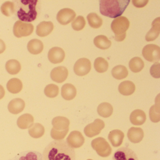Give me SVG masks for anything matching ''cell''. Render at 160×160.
Wrapping results in <instances>:
<instances>
[{
    "label": "cell",
    "mask_w": 160,
    "mask_h": 160,
    "mask_svg": "<svg viewBox=\"0 0 160 160\" xmlns=\"http://www.w3.org/2000/svg\"><path fill=\"white\" fill-rule=\"evenodd\" d=\"M9 160H43L40 152L34 151H28L18 153Z\"/></svg>",
    "instance_id": "obj_16"
},
{
    "label": "cell",
    "mask_w": 160,
    "mask_h": 160,
    "mask_svg": "<svg viewBox=\"0 0 160 160\" xmlns=\"http://www.w3.org/2000/svg\"><path fill=\"white\" fill-rule=\"evenodd\" d=\"M5 94V90L2 86L0 85V100H1L4 97Z\"/></svg>",
    "instance_id": "obj_44"
},
{
    "label": "cell",
    "mask_w": 160,
    "mask_h": 160,
    "mask_svg": "<svg viewBox=\"0 0 160 160\" xmlns=\"http://www.w3.org/2000/svg\"><path fill=\"white\" fill-rule=\"evenodd\" d=\"M147 117L144 111L136 109L131 113L130 120L131 123L135 125H141L145 123Z\"/></svg>",
    "instance_id": "obj_22"
},
{
    "label": "cell",
    "mask_w": 160,
    "mask_h": 160,
    "mask_svg": "<svg viewBox=\"0 0 160 160\" xmlns=\"http://www.w3.org/2000/svg\"><path fill=\"white\" fill-rule=\"evenodd\" d=\"M149 117L151 120L153 122H158L160 121V104L159 101L155 102L150 108Z\"/></svg>",
    "instance_id": "obj_36"
},
{
    "label": "cell",
    "mask_w": 160,
    "mask_h": 160,
    "mask_svg": "<svg viewBox=\"0 0 160 160\" xmlns=\"http://www.w3.org/2000/svg\"><path fill=\"white\" fill-rule=\"evenodd\" d=\"M87 19L90 26L93 28H99L102 25V19L95 13L89 14L87 16Z\"/></svg>",
    "instance_id": "obj_34"
},
{
    "label": "cell",
    "mask_w": 160,
    "mask_h": 160,
    "mask_svg": "<svg viewBox=\"0 0 160 160\" xmlns=\"http://www.w3.org/2000/svg\"><path fill=\"white\" fill-rule=\"evenodd\" d=\"M144 61L139 57H134L129 62V66L130 70L134 73L141 71L144 67Z\"/></svg>",
    "instance_id": "obj_33"
},
{
    "label": "cell",
    "mask_w": 160,
    "mask_h": 160,
    "mask_svg": "<svg viewBox=\"0 0 160 160\" xmlns=\"http://www.w3.org/2000/svg\"><path fill=\"white\" fill-rule=\"evenodd\" d=\"M160 65L159 62H155L151 67L150 72L152 76L154 78H160Z\"/></svg>",
    "instance_id": "obj_41"
},
{
    "label": "cell",
    "mask_w": 160,
    "mask_h": 160,
    "mask_svg": "<svg viewBox=\"0 0 160 160\" xmlns=\"http://www.w3.org/2000/svg\"><path fill=\"white\" fill-rule=\"evenodd\" d=\"M132 4L137 8H143L148 4V1H132Z\"/></svg>",
    "instance_id": "obj_42"
},
{
    "label": "cell",
    "mask_w": 160,
    "mask_h": 160,
    "mask_svg": "<svg viewBox=\"0 0 160 160\" xmlns=\"http://www.w3.org/2000/svg\"><path fill=\"white\" fill-rule=\"evenodd\" d=\"M6 71L10 74L16 75L19 72L21 69V64L18 61L10 60L7 62L5 65Z\"/></svg>",
    "instance_id": "obj_32"
},
{
    "label": "cell",
    "mask_w": 160,
    "mask_h": 160,
    "mask_svg": "<svg viewBox=\"0 0 160 160\" xmlns=\"http://www.w3.org/2000/svg\"><path fill=\"white\" fill-rule=\"evenodd\" d=\"M1 11L4 15L10 17L15 12V6L14 3L11 2H6L2 5Z\"/></svg>",
    "instance_id": "obj_37"
},
{
    "label": "cell",
    "mask_w": 160,
    "mask_h": 160,
    "mask_svg": "<svg viewBox=\"0 0 160 160\" xmlns=\"http://www.w3.org/2000/svg\"><path fill=\"white\" fill-rule=\"evenodd\" d=\"M73 69L77 75L84 76L90 72L91 62L89 60L86 58L79 59L75 63Z\"/></svg>",
    "instance_id": "obj_10"
},
{
    "label": "cell",
    "mask_w": 160,
    "mask_h": 160,
    "mask_svg": "<svg viewBox=\"0 0 160 160\" xmlns=\"http://www.w3.org/2000/svg\"><path fill=\"white\" fill-rule=\"evenodd\" d=\"M97 112L101 117L104 118H108L113 114V107L109 103H102L98 106Z\"/></svg>",
    "instance_id": "obj_29"
},
{
    "label": "cell",
    "mask_w": 160,
    "mask_h": 160,
    "mask_svg": "<svg viewBox=\"0 0 160 160\" xmlns=\"http://www.w3.org/2000/svg\"><path fill=\"white\" fill-rule=\"evenodd\" d=\"M59 92V89L58 87L55 84H49L45 88V94L49 98H53L57 97L58 94Z\"/></svg>",
    "instance_id": "obj_38"
},
{
    "label": "cell",
    "mask_w": 160,
    "mask_h": 160,
    "mask_svg": "<svg viewBox=\"0 0 160 160\" xmlns=\"http://www.w3.org/2000/svg\"><path fill=\"white\" fill-rule=\"evenodd\" d=\"M52 123L53 129L58 132H69L70 122L65 117L61 116L56 117L52 120Z\"/></svg>",
    "instance_id": "obj_15"
},
{
    "label": "cell",
    "mask_w": 160,
    "mask_h": 160,
    "mask_svg": "<svg viewBox=\"0 0 160 160\" xmlns=\"http://www.w3.org/2000/svg\"><path fill=\"white\" fill-rule=\"evenodd\" d=\"M91 146L98 155L107 157L112 152V148L108 142L103 138L98 137L92 140Z\"/></svg>",
    "instance_id": "obj_5"
},
{
    "label": "cell",
    "mask_w": 160,
    "mask_h": 160,
    "mask_svg": "<svg viewBox=\"0 0 160 160\" xmlns=\"http://www.w3.org/2000/svg\"><path fill=\"white\" fill-rule=\"evenodd\" d=\"M6 49V45L2 40L0 39V54L3 53Z\"/></svg>",
    "instance_id": "obj_43"
},
{
    "label": "cell",
    "mask_w": 160,
    "mask_h": 160,
    "mask_svg": "<svg viewBox=\"0 0 160 160\" xmlns=\"http://www.w3.org/2000/svg\"><path fill=\"white\" fill-rule=\"evenodd\" d=\"M65 54L62 48L59 47H54L49 50L48 58L49 61L54 64L61 63L65 58Z\"/></svg>",
    "instance_id": "obj_14"
},
{
    "label": "cell",
    "mask_w": 160,
    "mask_h": 160,
    "mask_svg": "<svg viewBox=\"0 0 160 160\" xmlns=\"http://www.w3.org/2000/svg\"><path fill=\"white\" fill-rule=\"evenodd\" d=\"M92 160V159H88V160Z\"/></svg>",
    "instance_id": "obj_45"
},
{
    "label": "cell",
    "mask_w": 160,
    "mask_h": 160,
    "mask_svg": "<svg viewBox=\"0 0 160 160\" xmlns=\"http://www.w3.org/2000/svg\"><path fill=\"white\" fill-rule=\"evenodd\" d=\"M66 142L73 148H77L83 146L85 142V138L80 132L74 131L70 133Z\"/></svg>",
    "instance_id": "obj_12"
},
{
    "label": "cell",
    "mask_w": 160,
    "mask_h": 160,
    "mask_svg": "<svg viewBox=\"0 0 160 160\" xmlns=\"http://www.w3.org/2000/svg\"><path fill=\"white\" fill-rule=\"evenodd\" d=\"M34 27L30 23L18 20L15 23L13 27V33L17 38L29 36L33 32Z\"/></svg>",
    "instance_id": "obj_6"
},
{
    "label": "cell",
    "mask_w": 160,
    "mask_h": 160,
    "mask_svg": "<svg viewBox=\"0 0 160 160\" xmlns=\"http://www.w3.org/2000/svg\"><path fill=\"white\" fill-rule=\"evenodd\" d=\"M142 55L145 59L150 62H158L160 60V48L155 44L145 46L142 50Z\"/></svg>",
    "instance_id": "obj_7"
},
{
    "label": "cell",
    "mask_w": 160,
    "mask_h": 160,
    "mask_svg": "<svg viewBox=\"0 0 160 160\" xmlns=\"http://www.w3.org/2000/svg\"><path fill=\"white\" fill-rule=\"evenodd\" d=\"M77 90L75 87L71 84H64L61 89L62 98L67 101L73 100L76 96Z\"/></svg>",
    "instance_id": "obj_23"
},
{
    "label": "cell",
    "mask_w": 160,
    "mask_h": 160,
    "mask_svg": "<svg viewBox=\"0 0 160 160\" xmlns=\"http://www.w3.org/2000/svg\"><path fill=\"white\" fill-rule=\"evenodd\" d=\"M100 12L102 15L111 18L121 16L130 3V0L100 1Z\"/></svg>",
    "instance_id": "obj_2"
},
{
    "label": "cell",
    "mask_w": 160,
    "mask_h": 160,
    "mask_svg": "<svg viewBox=\"0 0 160 160\" xmlns=\"http://www.w3.org/2000/svg\"><path fill=\"white\" fill-rule=\"evenodd\" d=\"M86 24V20L82 16H79L72 22V28L74 30L79 31L84 29Z\"/></svg>",
    "instance_id": "obj_39"
},
{
    "label": "cell",
    "mask_w": 160,
    "mask_h": 160,
    "mask_svg": "<svg viewBox=\"0 0 160 160\" xmlns=\"http://www.w3.org/2000/svg\"><path fill=\"white\" fill-rule=\"evenodd\" d=\"M112 160H138V159L132 150L128 147H122L115 152Z\"/></svg>",
    "instance_id": "obj_9"
},
{
    "label": "cell",
    "mask_w": 160,
    "mask_h": 160,
    "mask_svg": "<svg viewBox=\"0 0 160 160\" xmlns=\"http://www.w3.org/2000/svg\"><path fill=\"white\" fill-rule=\"evenodd\" d=\"M93 43L96 47L105 50L108 49L111 45V42L105 35H100L96 36L93 40Z\"/></svg>",
    "instance_id": "obj_28"
},
{
    "label": "cell",
    "mask_w": 160,
    "mask_h": 160,
    "mask_svg": "<svg viewBox=\"0 0 160 160\" xmlns=\"http://www.w3.org/2000/svg\"><path fill=\"white\" fill-rule=\"evenodd\" d=\"M68 74V70L66 67L58 66L52 70L50 77L53 81L57 83H61L67 79Z\"/></svg>",
    "instance_id": "obj_13"
},
{
    "label": "cell",
    "mask_w": 160,
    "mask_h": 160,
    "mask_svg": "<svg viewBox=\"0 0 160 160\" xmlns=\"http://www.w3.org/2000/svg\"><path fill=\"white\" fill-rule=\"evenodd\" d=\"M22 5L18 12V16L20 21L31 22L36 18L37 12L36 6L38 1L36 0H22Z\"/></svg>",
    "instance_id": "obj_3"
},
{
    "label": "cell",
    "mask_w": 160,
    "mask_h": 160,
    "mask_svg": "<svg viewBox=\"0 0 160 160\" xmlns=\"http://www.w3.org/2000/svg\"><path fill=\"white\" fill-rule=\"evenodd\" d=\"M25 108V102L20 98L13 99L8 104V110L13 114H18L23 111Z\"/></svg>",
    "instance_id": "obj_21"
},
{
    "label": "cell",
    "mask_w": 160,
    "mask_h": 160,
    "mask_svg": "<svg viewBox=\"0 0 160 160\" xmlns=\"http://www.w3.org/2000/svg\"><path fill=\"white\" fill-rule=\"evenodd\" d=\"M54 27V24L52 22L42 21L37 26L36 33L40 37H45L53 31Z\"/></svg>",
    "instance_id": "obj_18"
},
{
    "label": "cell",
    "mask_w": 160,
    "mask_h": 160,
    "mask_svg": "<svg viewBox=\"0 0 160 160\" xmlns=\"http://www.w3.org/2000/svg\"><path fill=\"white\" fill-rule=\"evenodd\" d=\"M103 121L100 119H96L92 123L88 124L84 128V133L87 137L92 138L98 135L105 127Z\"/></svg>",
    "instance_id": "obj_8"
},
{
    "label": "cell",
    "mask_w": 160,
    "mask_h": 160,
    "mask_svg": "<svg viewBox=\"0 0 160 160\" xmlns=\"http://www.w3.org/2000/svg\"><path fill=\"white\" fill-rule=\"evenodd\" d=\"M68 132V131L62 132H58L52 128L50 135H51V137L55 140H62L65 137Z\"/></svg>",
    "instance_id": "obj_40"
},
{
    "label": "cell",
    "mask_w": 160,
    "mask_h": 160,
    "mask_svg": "<svg viewBox=\"0 0 160 160\" xmlns=\"http://www.w3.org/2000/svg\"><path fill=\"white\" fill-rule=\"evenodd\" d=\"M43 48L42 42L38 39L31 40L28 44V50L33 55H38L42 53Z\"/></svg>",
    "instance_id": "obj_26"
},
{
    "label": "cell",
    "mask_w": 160,
    "mask_h": 160,
    "mask_svg": "<svg viewBox=\"0 0 160 160\" xmlns=\"http://www.w3.org/2000/svg\"><path fill=\"white\" fill-rule=\"evenodd\" d=\"M144 132L141 128L138 127H131L127 133L128 139L133 143H138L141 142L144 138Z\"/></svg>",
    "instance_id": "obj_17"
},
{
    "label": "cell",
    "mask_w": 160,
    "mask_h": 160,
    "mask_svg": "<svg viewBox=\"0 0 160 160\" xmlns=\"http://www.w3.org/2000/svg\"><path fill=\"white\" fill-rule=\"evenodd\" d=\"M34 123V118L30 114H25L20 116L17 121V125L21 129L30 128Z\"/></svg>",
    "instance_id": "obj_25"
},
{
    "label": "cell",
    "mask_w": 160,
    "mask_h": 160,
    "mask_svg": "<svg viewBox=\"0 0 160 160\" xmlns=\"http://www.w3.org/2000/svg\"><path fill=\"white\" fill-rule=\"evenodd\" d=\"M130 27L128 18L124 16L116 18L112 21L111 28L115 33V39L117 42H122L126 36V31Z\"/></svg>",
    "instance_id": "obj_4"
},
{
    "label": "cell",
    "mask_w": 160,
    "mask_h": 160,
    "mask_svg": "<svg viewBox=\"0 0 160 160\" xmlns=\"http://www.w3.org/2000/svg\"><path fill=\"white\" fill-rule=\"evenodd\" d=\"M43 160H76L74 149L66 141L57 140L50 142L44 149Z\"/></svg>",
    "instance_id": "obj_1"
},
{
    "label": "cell",
    "mask_w": 160,
    "mask_h": 160,
    "mask_svg": "<svg viewBox=\"0 0 160 160\" xmlns=\"http://www.w3.org/2000/svg\"><path fill=\"white\" fill-rule=\"evenodd\" d=\"M76 16L75 12L69 8L62 9L58 12L57 19L60 24L66 25L72 22Z\"/></svg>",
    "instance_id": "obj_11"
},
{
    "label": "cell",
    "mask_w": 160,
    "mask_h": 160,
    "mask_svg": "<svg viewBox=\"0 0 160 160\" xmlns=\"http://www.w3.org/2000/svg\"><path fill=\"white\" fill-rule=\"evenodd\" d=\"M111 73L113 77L118 80L126 78L128 75V71L126 67L122 65H117L114 67Z\"/></svg>",
    "instance_id": "obj_30"
},
{
    "label": "cell",
    "mask_w": 160,
    "mask_h": 160,
    "mask_svg": "<svg viewBox=\"0 0 160 160\" xmlns=\"http://www.w3.org/2000/svg\"><path fill=\"white\" fill-rule=\"evenodd\" d=\"M94 67L98 72L104 73L108 69V63L104 58L99 57L94 61Z\"/></svg>",
    "instance_id": "obj_35"
},
{
    "label": "cell",
    "mask_w": 160,
    "mask_h": 160,
    "mask_svg": "<svg viewBox=\"0 0 160 160\" xmlns=\"http://www.w3.org/2000/svg\"><path fill=\"white\" fill-rule=\"evenodd\" d=\"M135 84L131 81H124L119 85L118 90L120 93L124 96L132 95L135 91Z\"/></svg>",
    "instance_id": "obj_24"
},
{
    "label": "cell",
    "mask_w": 160,
    "mask_h": 160,
    "mask_svg": "<svg viewBox=\"0 0 160 160\" xmlns=\"http://www.w3.org/2000/svg\"><path fill=\"white\" fill-rule=\"evenodd\" d=\"M152 28L146 35L147 42L154 41L159 36L160 32V18H157L153 20L152 23Z\"/></svg>",
    "instance_id": "obj_19"
},
{
    "label": "cell",
    "mask_w": 160,
    "mask_h": 160,
    "mask_svg": "<svg viewBox=\"0 0 160 160\" xmlns=\"http://www.w3.org/2000/svg\"><path fill=\"white\" fill-rule=\"evenodd\" d=\"M124 134L122 131L119 130H114L111 131L108 134V140L114 147H119L123 142Z\"/></svg>",
    "instance_id": "obj_20"
},
{
    "label": "cell",
    "mask_w": 160,
    "mask_h": 160,
    "mask_svg": "<svg viewBox=\"0 0 160 160\" xmlns=\"http://www.w3.org/2000/svg\"><path fill=\"white\" fill-rule=\"evenodd\" d=\"M28 132L32 137L40 138L44 134L45 128L41 123H35L29 129Z\"/></svg>",
    "instance_id": "obj_31"
},
{
    "label": "cell",
    "mask_w": 160,
    "mask_h": 160,
    "mask_svg": "<svg viewBox=\"0 0 160 160\" xmlns=\"http://www.w3.org/2000/svg\"><path fill=\"white\" fill-rule=\"evenodd\" d=\"M7 88L10 92L14 94L19 93L23 88L22 81L17 78L10 79L7 84Z\"/></svg>",
    "instance_id": "obj_27"
}]
</instances>
